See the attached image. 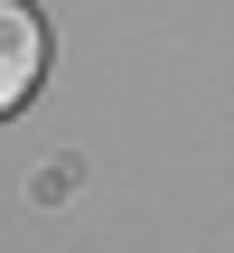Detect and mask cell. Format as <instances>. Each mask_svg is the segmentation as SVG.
I'll list each match as a JSON object with an SVG mask.
<instances>
[{"label": "cell", "mask_w": 234, "mask_h": 253, "mask_svg": "<svg viewBox=\"0 0 234 253\" xmlns=\"http://www.w3.org/2000/svg\"><path fill=\"white\" fill-rule=\"evenodd\" d=\"M38 75H47V28L28 0H0V113H19L38 94Z\"/></svg>", "instance_id": "obj_1"}]
</instances>
